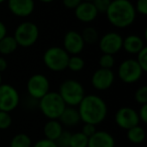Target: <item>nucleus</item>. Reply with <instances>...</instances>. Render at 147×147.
I'll return each instance as SVG.
<instances>
[{"mask_svg": "<svg viewBox=\"0 0 147 147\" xmlns=\"http://www.w3.org/2000/svg\"><path fill=\"white\" fill-rule=\"evenodd\" d=\"M12 124V117L10 113L0 111V130H6Z\"/></svg>", "mask_w": 147, "mask_h": 147, "instance_id": "cd10ccee", "label": "nucleus"}, {"mask_svg": "<svg viewBox=\"0 0 147 147\" xmlns=\"http://www.w3.org/2000/svg\"><path fill=\"white\" fill-rule=\"evenodd\" d=\"M39 1L42 3H51V2H53L55 0H39Z\"/></svg>", "mask_w": 147, "mask_h": 147, "instance_id": "58836bf2", "label": "nucleus"}, {"mask_svg": "<svg viewBox=\"0 0 147 147\" xmlns=\"http://www.w3.org/2000/svg\"><path fill=\"white\" fill-rule=\"evenodd\" d=\"M83 1H90V2H92L93 0H83Z\"/></svg>", "mask_w": 147, "mask_h": 147, "instance_id": "79ce46f5", "label": "nucleus"}, {"mask_svg": "<svg viewBox=\"0 0 147 147\" xmlns=\"http://www.w3.org/2000/svg\"><path fill=\"white\" fill-rule=\"evenodd\" d=\"M65 107L67 105L59 94L53 91H49L40 100H38L39 110L49 120H59Z\"/></svg>", "mask_w": 147, "mask_h": 147, "instance_id": "7ed1b4c3", "label": "nucleus"}, {"mask_svg": "<svg viewBox=\"0 0 147 147\" xmlns=\"http://www.w3.org/2000/svg\"><path fill=\"white\" fill-rule=\"evenodd\" d=\"M115 81V75L112 69H98L91 78V84L97 91H106L112 87Z\"/></svg>", "mask_w": 147, "mask_h": 147, "instance_id": "ddd939ff", "label": "nucleus"}, {"mask_svg": "<svg viewBox=\"0 0 147 147\" xmlns=\"http://www.w3.org/2000/svg\"><path fill=\"white\" fill-rule=\"evenodd\" d=\"M7 65H8V63H7L6 59L3 57H0V74H2L3 71H6Z\"/></svg>", "mask_w": 147, "mask_h": 147, "instance_id": "4c0bfd02", "label": "nucleus"}, {"mask_svg": "<svg viewBox=\"0 0 147 147\" xmlns=\"http://www.w3.org/2000/svg\"><path fill=\"white\" fill-rule=\"evenodd\" d=\"M31 147H57V144H55V141H51L47 138H43V139H40V140L36 141Z\"/></svg>", "mask_w": 147, "mask_h": 147, "instance_id": "473e14b6", "label": "nucleus"}, {"mask_svg": "<svg viewBox=\"0 0 147 147\" xmlns=\"http://www.w3.org/2000/svg\"><path fill=\"white\" fill-rule=\"evenodd\" d=\"M18 47L16 40L13 35H6L0 40V53L3 55H8L13 53Z\"/></svg>", "mask_w": 147, "mask_h": 147, "instance_id": "412c9836", "label": "nucleus"}, {"mask_svg": "<svg viewBox=\"0 0 147 147\" xmlns=\"http://www.w3.org/2000/svg\"><path fill=\"white\" fill-rule=\"evenodd\" d=\"M143 69L135 59H127L118 67V78L125 84L137 83L143 75Z\"/></svg>", "mask_w": 147, "mask_h": 147, "instance_id": "0eeeda50", "label": "nucleus"}, {"mask_svg": "<svg viewBox=\"0 0 147 147\" xmlns=\"http://www.w3.org/2000/svg\"><path fill=\"white\" fill-rule=\"evenodd\" d=\"M136 61L139 63V65L141 67V69H143V71H147V47H144L138 53H137Z\"/></svg>", "mask_w": 147, "mask_h": 147, "instance_id": "c85d7f7f", "label": "nucleus"}, {"mask_svg": "<svg viewBox=\"0 0 147 147\" xmlns=\"http://www.w3.org/2000/svg\"><path fill=\"white\" fill-rule=\"evenodd\" d=\"M71 135L69 131H63L59 137L55 141L57 147H69V140H71Z\"/></svg>", "mask_w": 147, "mask_h": 147, "instance_id": "c756f323", "label": "nucleus"}, {"mask_svg": "<svg viewBox=\"0 0 147 147\" xmlns=\"http://www.w3.org/2000/svg\"><path fill=\"white\" fill-rule=\"evenodd\" d=\"M49 81L42 74H34L28 79L26 83V90L32 99L40 100L49 92Z\"/></svg>", "mask_w": 147, "mask_h": 147, "instance_id": "1a4fd4ad", "label": "nucleus"}, {"mask_svg": "<svg viewBox=\"0 0 147 147\" xmlns=\"http://www.w3.org/2000/svg\"><path fill=\"white\" fill-rule=\"evenodd\" d=\"M123 37L120 33L110 31L99 38V47L103 53L106 55H116L122 49Z\"/></svg>", "mask_w": 147, "mask_h": 147, "instance_id": "9d476101", "label": "nucleus"}, {"mask_svg": "<svg viewBox=\"0 0 147 147\" xmlns=\"http://www.w3.org/2000/svg\"><path fill=\"white\" fill-rule=\"evenodd\" d=\"M115 122L121 129L128 130L140 123L138 113L131 107H122L115 114Z\"/></svg>", "mask_w": 147, "mask_h": 147, "instance_id": "9b49d317", "label": "nucleus"}, {"mask_svg": "<svg viewBox=\"0 0 147 147\" xmlns=\"http://www.w3.org/2000/svg\"><path fill=\"white\" fill-rule=\"evenodd\" d=\"M85 47V42L80 32L69 30L63 36V49L69 55H79Z\"/></svg>", "mask_w": 147, "mask_h": 147, "instance_id": "f8f14e48", "label": "nucleus"}, {"mask_svg": "<svg viewBox=\"0 0 147 147\" xmlns=\"http://www.w3.org/2000/svg\"><path fill=\"white\" fill-rule=\"evenodd\" d=\"M5 1H7V0H0V4H1V3H3V2H5Z\"/></svg>", "mask_w": 147, "mask_h": 147, "instance_id": "a19ab883", "label": "nucleus"}, {"mask_svg": "<svg viewBox=\"0 0 147 147\" xmlns=\"http://www.w3.org/2000/svg\"><path fill=\"white\" fill-rule=\"evenodd\" d=\"M126 136L129 142L133 143V144H141L144 142L146 133H145V130L142 126L137 125V126H134L127 130Z\"/></svg>", "mask_w": 147, "mask_h": 147, "instance_id": "aec40b11", "label": "nucleus"}, {"mask_svg": "<svg viewBox=\"0 0 147 147\" xmlns=\"http://www.w3.org/2000/svg\"><path fill=\"white\" fill-rule=\"evenodd\" d=\"M114 65H115V57L112 55L103 53L100 59H99V65H100L101 69H112Z\"/></svg>", "mask_w": 147, "mask_h": 147, "instance_id": "a878e982", "label": "nucleus"}, {"mask_svg": "<svg viewBox=\"0 0 147 147\" xmlns=\"http://www.w3.org/2000/svg\"><path fill=\"white\" fill-rule=\"evenodd\" d=\"M89 138L82 132H76L71 135L69 147H88Z\"/></svg>", "mask_w": 147, "mask_h": 147, "instance_id": "b1692460", "label": "nucleus"}, {"mask_svg": "<svg viewBox=\"0 0 147 147\" xmlns=\"http://www.w3.org/2000/svg\"><path fill=\"white\" fill-rule=\"evenodd\" d=\"M82 1L83 0H63V5L67 9L75 10V8H76Z\"/></svg>", "mask_w": 147, "mask_h": 147, "instance_id": "c9c22d12", "label": "nucleus"}, {"mask_svg": "<svg viewBox=\"0 0 147 147\" xmlns=\"http://www.w3.org/2000/svg\"><path fill=\"white\" fill-rule=\"evenodd\" d=\"M81 121L95 126L104 122L108 114V107L104 99L97 95H85L77 107Z\"/></svg>", "mask_w": 147, "mask_h": 147, "instance_id": "f257e3e1", "label": "nucleus"}, {"mask_svg": "<svg viewBox=\"0 0 147 147\" xmlns=\"http://www.w3.org/2000/svg\"><path fill=\"white\" fill-rule=\"evenodd\" d=\"M20 102L19 93L9 84L0 85V111L12 112L18 107Z\"/></svg>", "mask_w": 147, "mask_h": 147, "instance_id": "6e6552de", "label": "nucleus"}, {"mask_svg": "<svg viewBox=\"0 0 147 147\" xmlns=\"http://www.w3.org/2000/svg\"><path fill=\"white\" fill-rule=\"evenodd\" d=\"M88 147H116L115 138L107 131L97 130L89 137Z\"/></svg>", "mask_w": 147, "mask_h": 147, "instance_id": "dca6fc26", "label": "nucleus"}, {"mask_svg": "<svg viewBox=\"0 0 147 147\" xmlns=\"http://www.w3.org/2000/svg\"><path fill=\"white\" fill-rule=\"evenodd\" d=\"M134 99L139 105L147 104V86H141L135 91Z\"/></svg>", "mask_w": 147, "mask_h": 147, "instance_id": "bb28decb", "label": "nucleus"}, {"mask_svg": "<svg viewBox=\"0 0 147 147\" xmlns=\"http://www.w3.org/2000/svg\"><path fill=\"white\" fill-rule=\"evenodd\" d=\"M144 47V41L139 35L130 34L123 38L122 49L130 55H137Z\"/></svg>", "mask_w": 147, "mask_h": 147, "instance_id": "f3484780", "label": "nucleus"}, {"mask_svg": "<svg viewBox=\"0 0 147 147\" xmlns=\"http://www.w3.org/2000/svg\"><path fill=\"white\" fill-rule=\"evenodd\" d=\"M59 121L61 125L67 127H73L78 125L81 122L80 114L77 107H69L67 106L61 115L59 116Z\"/></svg>", "mask_w": 147, "mask_h": 147, "instance_id": "a211bd4d", "label": "nucleus"}, {"mask_svg": "<svg viewBox=\"0 0 147 147\" xmlns=\"http://www.w3.org/2000/svg\"><path fill=\"white\" fill-rule=\"evenodd\" d=\"M136 13L141 15L147 14V0H137L134 5Z\"/></svg>", "mask_w": 147, "mask_h": 147, "instance_id": "2f4dec72", "label": "nucleus"}, {"mask_svg": "<svg viewBox=\"0 0 147 147\" xmlns=\"http://www.w3.org/2000/svg\"><path fill=\"white\" fill-rule=\"evenodd\" d=\"M59 96L65 104L69 107H78L85 97L84 86L80 82L73 79L63 81L59 88Z\"/></svg>", "mask_w": 147, "mask_h": 147, "instance_id": "20e7f679", "label": "nucleus"}, {"mask_svg": "<svg viewBox=\"0 0 147 147\" xmlns=\"http://www.w3.org/2000/svg\"><path fill=\"white\" fill-rule=\"evenodd\" d=\"M105 14L111 25L116 28H127L134 23L137 13L130 0H113Z\"/></svg>", "mask_w": 147, "mask_h": 147, "instance_id": "f03ea898", "label": "nucleus"}, {"mask_svg": "<svg viewBox=\"0 0 147 147\" xmlns=\"http://www.w3.org/2000/svg\"><path fill=\"white\" fill-rule=\"evenodd\" d=\"M10 147H31L32 141L31 138L25 133H18L14 135L10 140Z\"/></svg>", "mask_w": 147, "mask_h": 147, "instance_id": "4be33fe9", "label": "nucleus"}, {"mask_svg": "<svg viewBox=\"0 0 147 147\" xmlns=\"http://www.w3.org/2000/svg\"><path fill=\"white\" fill-rule=\"evenodd\" d=\"M137 113H138V117H139L140 122L146 124L147 123V104L141 105V107L139 108V111Z\"/></svg>", "mask_w": 147, "mask_h": 147, "instance_id": "f704fd0d", "label": "nucleus"}, {"mask_svg": "<svg viewBox=\"0 0 147 147\" xmlns=\"http://www.w3.org/2000/svg\"><path fill=\"white\" fill-rule=\"evenodd\" d=\"M69 55L59 47H49L43 53V63L45 67L53 71H63L67 69Z\"/></svg>", "mask_w": 147, "mask_h": 147, "instance_id": "39448f33", "label": "nucleus"}, {"mask_svg": "<svg viewBox=\"0 0 147 147\" xmlns=\"http://www.w3.org/2000/svg\"><path fill=\"white\" fill-rule=\"evenodd\" d=\"M2 84V74H0V85Z\"/></svg>", "mask_w": 147, "mask_h": 147, "instance_id": "ea45409f", "label": "nucleus"}, {"mask_svg": "<svg viewBox=\"0 0 147 147\" xmlns=\"http://www.w3.org/2000/svg\"><path fill=\"white\" fill-rule=\"evenodd\" d=\"M98 11L95 8L93 2L82 1L75 8V16L79 21L84 23H90L94 21L98 16Z\"/></svg>", "mask_w": 147, "mask_h": 147, "instance_id": "2eb2a0df", "label": "nucleus"}, {"mask_svg": "<svg viewBox=\"0 0 147 147\" xmlns=\"http://www.w3.org/2000/svg\"><path fill=\"white\" fill-rule=\"evenodd\" d=\"M83 37V40L85 43H89V45H94V43L99 41V33L95 27L88 26L85 27L83 32L81 33Z\"/></svg>", "mask_w": 147, "mask_h": 147, "instance_id": "5701e85b", "label": "nucleus"}, {"mask_svg": "<svg viewBox=\"0 0 147 147\" xmlns=\"http://www.w3.org/2000/svg\"><path fill=\"white\" fill-rule=\"evenodd\" d=\"M111 1H113V0H111Z\"/></svg>", "mask_w": 147, "mask_h": 147, "instance_id": "c03bdc74", "label": "nucleus"}, {"mask_svg": "<svg viewBox=\"0 0 147 147\" xmlns=\"http://www.w3.org/2000/svg\"><path fill=\"white\" fill-rule=\"evenodd\" d=\"M13 37L16 40L18 47H29L37 41L39 37V29L35 23L31 21L21 22L15 28Z\"/></svg>", "mask_w": 147, "mask_h": 147, "instance_id": "423d86ee", "label": "nucleus"}, {"mask_svg": "<svg viewBox=\"0 0 147 147\" xmlns=\"http://www.w3.org/2000/svg\"><path fill=\"white\" fill-rule=\"evenodd\" d=\"M8 9L13 15L24 18L34 11V0H7Z\"/></svg>", "mask_w": 147, "mask_h": 147, "instance_id": "4468645a", "label": "nucleus"}, {"mask_svg": "<svg viewBox=\"0 0 147 147\" xmlns=\"http://www.w3.org/2000/svg\"><path fill=\"white\" fill-rule=\"evenodd\" d=\"M85 67V61L80 55H69L67 69L71 71H81Z\"/></svg>", "mask_w": 147, "mask_h": 147, "instance_id": "393cba45", "label": "nucleus"}, {"mask_svg": "<svg viewBox=\"0 0 147 147\" xmlns=\"http://www.w3.org/2000/svg\"><path fill=\"white\" fill-rule=\"evenodd\" d=\"M118 147H122V146H118Z\"/></svg>", "mask_w": 147, "mask_h": 147, "instance_id": "37998d69", "label": "nucleus"}, {"mask_svg": "<svg viewBox=\"0 0 147 147\" xmlns=\"http://www.w3.org/2000/svg\"><path fill=\"white\" fill-rule=\"evenodd\" d=\"M63 128L59 120H49L43 126L45 138L51 141H55L63 133Z\"/></svg>", "mask_w": 147, "mask_h": 147, "instance_id": "6ab92c4d", "label": "nucleus"}, {"mask_svg": "<svg viewBox=\"0 0 147 147\" xmlns=\"http://www.w3.org/2000/svg\"><path fill=\"white\" fill-rule=\"evenodd\" d=\"M92 2L98 13H106L111 4V0H93Z\"/></svg>", "mask_w": 147, "mask_h": 147, "instance_id": "7c9ffc66", "label": "nucleus"}, {"mask_svg": "<svg viewBox=\"0 0 147 147\" xmlns=\"http://www.w3.org/2000/svg\"><path fill=\"white\" fill-rule=\"evenodd\" d=\"M7 35V27L3 21L0 20V40Z\"/></svg>", "mask_w": 147, "mask_h": 147, "instance_id": "e433bc0d", "label": "nucleus"}, {"mask_svg": "<svg viewBox=\"0 0 147 147\" xmlns=\"http://www.w3.org/2000/svg\"><path fill=\"white\" fill-rule=\"evenodd\" d=\"M97 131V128L95 125L93 124H88V123H84V126L82 128V131L81 132L83 133L84 135H86L87 137H91L95 132Z\"/></svg>", "mask_w": 147, "mask_h": 147, "instance_id": "72a5a7b5", "label": "nucleus"}]
</instances>
